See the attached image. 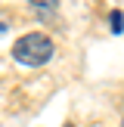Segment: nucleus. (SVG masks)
<instances>
[{"label": "nucleus", "instance_id": "f257e3e1", "mask_svg": "<svg viewBox=\"0 0 124 127\" xmlns=\"http://www.w3.org/2000/svg\"><path fill=\"white\" fill-rule=\"evenodd\" d=\"M56 47L53 40H50L47 34H40V31H31V34H22L16 43H12V59L22 62V65H47L50 59H53Z\"/></svg>", "mask_w": 124, "mask_h": 127}, {"label": "nucleus", "instance_id": "f03ea898", "mask_svg": "<svg viewBox=\"0 0 124 127\" xmlns=\"http://www.w3.org/2000/svg\"><path fill=\"white\" fill-rule=\"evenodd\" d=\"M109 28L115 31V34H121L124 31V12H112L109 16Z\"/></svg>", "mask_w": 124, "mask_h": 127}, {"label": "nucleus", "instance_id": "7ed1b4c3", "mask_svg": "<svg viewBox=\"0 0 124 127\" xmlns=\"http://www.w3.org/2000/svg\"><path fill=\"white\" fill-rule=\"evenodd\" d=\"M31 6H37V9H43V12H53L56 9V0H28Z\"/></svg>", "mask_w": 124, "mask_h": 127}, {"label": "nucleus", "instance_id": "20e7f679", "mask_svg": "<svg viewBox=\"0 0 124 127\" xmlns=\"http://www.w3.org/2000/svg\"><path fill=\"white\" fill-rule=\"evenodd\" d=\"M0 34H6V22H0Z\"/></svg>", "mask_w": 124, "mask_h": 127}, {"label": "nucleus", "instance_id": "39448f33", "mask_svg": "<svg viewBox=\"0 0 124 127\" xmlns=\"http://www.w3.org/2000/svg\"><path fill=\"white\" fill-rule=\"evenodd\" d=\"M65 127H74V124H65Z\"/></svg>", "mask_w": 124, "mask_h": 127}, {"label": "nucleus", "instance_id": "423d86ee", "mask_svg": "<svg viewBox=\"0 0 124 127\" xmlns=\"http://www.w3.org/2000/svg\"><path fill=\"white\" fill-rule=\"evenodd\" d=\"M121 127H124V121H121Z\"/></svg>", "mask_w": 124, "mask_h": 127}]
</instances>
